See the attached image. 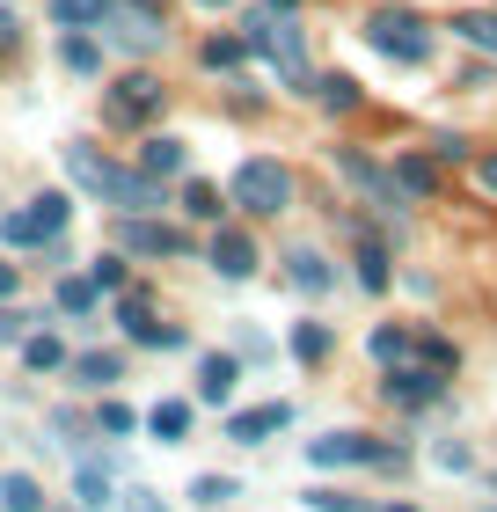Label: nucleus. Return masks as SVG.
<instances>
[{"instance_id":"nucleus-15","label":"nucleus","mask_w":497,"mask_h":512,"mask_svg":"<svg viewBox=\"0 0 497 512\" xmlns=\"http://www.w3.org/2000/svg\"><path fill=\"white\" fill-rule=\"evenodd\" d=\"M234 381H242V359L234 352H205L198 359V403H227Z\"/></svg>"},{"instance_id":"nucleus-9","label":"nucleus","mask_w":497,"mask_h":512,"mask_svg":"<svg viewBox=\"0 0 497 512\" xmlns=\"http://www.w3.org/2000/svg\"><path fill=\"white\" fill-rule=\"evenodd\" d=\"M117 322H125V337L132 344H147V352H183V337L176 322H154V308H147V293H117Z\"/></svg>"},{"instance_id":"nucleus-12","label":"nucleus","mask_w":497,"mask_h":512,"mask_svg":"<svg viewBox=\"0 0 497 512\" xmlns=\"http://www.w3.org/2000/svg\"><path fill=\"white\" fill-rule=\"evenodd\" d=\"M205 264L220 271V278H249V271H256V242L242 235V227L220 220V227H212V242H205Z\"/></svg>"},{"instance_id":"nucleus-42","label":"nucleus","mask_w":497,"mask_h":512,"mask_svg":"<svg viewBox=\"0 0 497 512\" xmlns=\"http://www.w3.org/2000/svg\"><path fill=\"white\" fill-rule=\"evenodd\" d=\"M476 183H483V191L497 198V154H483V161H476Z\"/></svg>"},{"instance_id":"nucleus-34","label":"nucleus","mask_w":497,"mask_h":512,"mask_svg":"<svg viewBox=\"0 0 497 512\" xmlns=\"http://www.w3.org/2000/svg\"><path fill=\"white\" fill-rule=\"evenodd\" d=\"M59 308H66V315H88V308H96V278H66V286H59Z\"/></svg>"},{"instance_id":"nucleus-29","label":"nucleus","mask_w":497,"mask_h":512,"mask_svg":"<svg viewBox=\"0 0 497 512\" xmlns=\"http://www.w3.org/2000/svg\"><path fill=\"white\" fill-rule=\"evenodd\" d=\"M198 59H205V66H242V59H249V37H220V30H212V37L198 44Z\"/></svg>"},{"instance_id":"nucleus-17","label":"nucleus","mask_w":497,"mask_h":512,"mask_svg":"<svg viewBox=\"0 0 497 512\" xmlns=\"http://www.w3.org/2000/svg\"><path fill=\"white\" fill-rule=\"evenodd\" d=\"M395 191L402 198H439V169H432V161H424V154H395Z\"/></svg>"},{"instance_id":"nucleus-44","label":"nucleus","mask_w":497,"mask_h":512,"mask_svg":"<svg viewBox=\"0 0 497 512\" xmlns=\"http://www.w3.org/2000/svg\"><path fill=\"white\" fill-rule=\"evenodd\" d=\"M15 286H22V271L8 264V256H0V300H15Z\"/></svg>"},{"instance_id":"nucleus-47","label":"nucleus","mask_w":497,"mask_h":512,"mask_svg":"<svg viewBox=\"0 0 497 512\" xmlns=\"http://www.w3.org/2000/svg\"><path fill=\"white\" fill-rule=\"evenodd\" d=\"M271 8H278V15H293V8H300V0H271Z\"/></svg>"},{"instance_id":"nucleus-7","label":"nucleus","mask_w":497,"mask_h":512,"mask_svg":"<svg viewBox=\"0 0 497 512\" xmlns=\"http://www.w3.org/2000/svg\"><path fill=\"white\" fill-rule=\"evenodd\" d=\"M249 52H264V59H278V74H286L293 88H307V59H300V30L286 15H249Z\"/></svg>"},{"instance_id":"nucleus-8","label":"nucleus","mask_w":497,"mask_h":512,"mask_svg":"<svg viewBox=\"0 0 497 512\" xmlns=\"http://www.w3.org/2000/svg\"><path fill=\"white\" fill-rule=\"evenodd\" d=\"M117 249L132 256H191V235L169 220H147V213H117Z\"/></svg>"},{"instance_id":"nucleus-1","label":"nucleus","mask_w":497,"mask_h":512,"mask_svg":"<svg viewBox=\"0 0 497 512\" xmlns=\"http://www.w3.org/2000/svg\"><path fill=\"white\" fill-rule=\"evenodd\" d=\"M66 176H74L81 191H96L110 213H154L161 205V183L147 169H117V161H103L96 147H81V139L66 147Z\"/></svg>"},{"instance_id":"nucleus-19","label":"nucleus","mask_w":497,"mask_h":512,"mask_svg":"<svg viewBox=\"0 0 497 512\" xmlns=\"http://www.w3.org/2000/svg\"><path fill=\"white\" fill-rule=\"evenodd\" d=\"M286 278H293L300 293H329V286H337V271H329L315 249H293V256H286Z\"/></svg>"},{"instance_id":"nucleus-28","label":"nucleus","mask_w":497,"mask_h":512,"mask_svg":"<svg viewBox=\"0 0 497 512\" xmlns=\"http://www.w3.org/2000/svg\"><path fill=\"white\" fill-rule=\"evenodd\" d=\"M359 286H366V293H388V249L373 242V235L359 242Z\"/></svg>"},{"instance_id":"nucleus-38","label":"nucleus","mask_w":497,"mask_h":512,"mask_svg":"<svg viewBox=\"0 0 497 512\" xmlns=\"http://www.w3.org/2000/svg\"><path fill=\"white\" fill-rule=\"evenodd\" d=\"M432 461H439V469H468V461H476V454H468L461 439H439V454H432Z\"/></svg>"},{"instance_id":"nucleus-5","label":"nucleus","mask_w":497,"mask_h":512,"mask_svg":"<svg viewBox=\"0 0 497 512\" xmlns=\"http://www.w3.org/2000/svg\"><path fill=\"white\" fill-rule=\"evenodd\" d=\"M161 103H169V88L147 66H132V74H117L103 88V125H147V118H161Z\"/></svg>"},{"instance_id":"nucleus-11","label":"nucleus","mask_w":497,"mask_h":512,"mask_svg":"<svg viewBox=\"0 0 497 512\" xmlns=\"http://www.w3.org/2000/svg\"><path fill=\"white\" fill-rule=\"evenodd\" d=\"M381 395L402 403V410H424V403H439V395H446V381H439V366H388Z\"/></svg>"},{"instance_id":"nucleus-23","label":"nucleus","mask_w":497,"mask_h":512,"mask_svg":"<svg viewBox=\"0 0 497 512\" xmlns=\"http://www.w3.org/2000/svg\"><path fill=\"white\" fill-rule=\"evenodd\" d=\"M147 432L161 439V447H176V439L191 432V403H176V395H169V403H154L147 410Z\"/></svg>"},{"instance_id":"nucleus-22","label":"nucleus","mask_w":497,"mask_h":512,"mask_svg":"<svg viewBox=\"0 0 497 512\" xmlns=\"http://www.w3.org/2000/svg\"><path fill=\"white\" fill-rule=\"evenodd\" d=\"M329 352H337V330H329V322H300L293 330V359L300 366H322Z\"/></svg>"},{"instance_id":"nucleus-39","label":"nucleus","mask_w":497,"mask_h":512,"mask_svg":"<svg viewBox=\"0 0 497 512\" xmlns=\"http://www.w3.org/2000/svg\"><path fill=\"white\" fill-rule=\"evenodd\" d=\"M432 154H439V161H468V139H461V132H439Z\"/></svg>"},{"instance_id":"nucleus-26","label":"nucleus","mask_w":497,"mask_h":512,"mask_svg":"<svg viewBox=\"0 0 497 512\" xmlns=\"http://www.w3.org/2000/svg\"><path fill=\"white\" fill-rule=\"evenodd\" d=\"M44 8H52V22H59V30H96L110 0H44Z\"/></svg>"},{"instance_id":"nucleus-14","label":"nucleus","mask_w":497,"mask_h":512,"mask_svg":"<svg viewBox=\"0 0 497 512\" xmlns=\"http://www.w3.org/2000/svg\"><path fill=\"white\" fill-rule=\"evenodd\" d=\"M373 447H381V439H366V432H329V439L307 447V461H315V469H351V461H373Z\"/></svg>"},{"instance_id":"nucleus-16","label":"nucleus","mask_w":497,"mask_h":512,"mask_svg":"<svg viewBox=\"0 0 497 512\" xmlns=\"http://www.w3.org/2000/svg\"><path fill=\"white\" fill-rule=\"evenodd\" d=\"M139 169H147L154 183H161V176H183V169H191V147H183V139H169V132H154L147 147H139Z\"/></svg>"},{"instance_id":"nucleus-30","label":"nucleus","mask_w":497,"mask_h":512,"mask_svg":"<svg viewBox=\"0 0 497 512\" xmlns=\"http://www.w3.org/2000/svg\"><path fill=\"white\" fill-rule=\"evenodd\" d=\"M74 483H81V505H88V512H103V505L117 498V491H110V469H96V461H81Z\"/></svg>"},{"instance_id":"nucleus-21","label":"nucleus","mask_w":497,"mask_h":512,"mask_svg":"<svg viewBox=\"0 0 497 512\" xmlns=\"http://www.w3.org/2000/svg\"><path fill=\"white\" fill-rule=\"evenodd\" d=\"M183 213H191V220H205V227H220V220H227V205H220V183L191 176V183H183Z\"/></svg>"},{"instance_id":"nucleus-27","label":"nucleus","mask_w":497,"mask_h":512,"mask_svg":"<svg viewBox=\"0 0 497 512\" xmlns=\"http://www.w3.org/2000/svg\"><path fill=\"white\" fill-rule=\"evenodd\" d=\"M22 366H30V374H59L66 366V344L44 330V337H22Z\"/></svg>"},{"instance_id":"nucleus-49","label":"nucleus","mask_w":497,"mask_h":512,"mask_svg":"<svg viewBox=\"0 0 497 512\" xmlns=\"http://www.w3.org/2000/svg\"><path fill=\"white\" fill-rule=\"evenodd\" d=\"M44 512H52V505H44Z\"/></svg>"},{"instance_id":"nucleus-2","label":"nucleus","mask_w":497,"mask_h":512,"mask_svg":"<svg viewBox=\"0 0 497 512\" xmlns=\"http://www.w3.org/2000/svg\"><path fill=\"white\" fill-rule=\"evenodd\" d=\"M227 205H242V213H256V220H278L293 205V169L271 161V154H249L242 169L227 176Z\"/></svg>"},{"instance_id":"nucleus-46","label":"nucleus","mask_w":497,"mask_h":512,"mask_svg":"<svg viewBox=\"0 0 497 512\" xmlns=\"http://www.w3.org/2000/svg\"><path fill=\"white\" fill-rule=\"evenodd\" d=\"M132 8H154V15H169V0H132Z\"/></svg>"},{"instance_id":"nucleus-31","label":"nucleus","mask_w":497,"mask_h":512,"mask_svg":"<svg viewBox=\"0 0 497 512\" xmlns=\"http://www.w3.org/2000/svg\"><path fill=\"white\" fill-rule=\"evenodd\" d=\"M454 37L476 52H497V15H454Z\"/></svg>"},{"instance_id":"nucleus-33","label":"nucleus","mask_w":497,"mask_h":512,"mask_svg":"<svg viewBox=\"0 0 497 512\" xmlns=\"http://www.w3.org/2000/svg\"><path fill=\"white\" fill-rule=\"evenodd\" d=\"M373 359L402 366V359H410V330H373Z\"/></svg>"},{"instance_id":"nucleus-37","label":"nucleus","mask_w":497,"mask_h":512,"mask_svg":"<svg viewBox=\"0 0 497 512\" xmlns=\"http://www.w3.org/2000/svg\"><path fill=\"white\" fill-rule=\"evenodd\" d=\"M307 512H366V498H351V491H307Z\"/></svg>"},{"instance_id":"nucleus-43","label":"nucleus","mask_w":497,"mask_h":512,"mask_svg":"<svg viewBox=\"0 0 497 512\" xmlns=\"http://www.w3.org/2000/svg\"><path fill=\"white\" fill-rule=\"evenodd\" d=\"M125 512H169V505H161L154 491H132V498H125Z\"/></svg>"},{"instance_id":"nucleus-25","label":"nucleus","mask_w":497,"mask_h":512,"mask_svg":"<svg viewBox=\"0 0 497 512\" xmlns=\"http://www.w3.org/2000/svg\"><path fill=\"white\" fill-rule=\"evenodd\" d=\"M315 96H322V110H337V118H351V110L366 103V96H359V81H351V74H322V81H315Z\"/></svg>"},{"instance_id":"nucleus-4","label":"nucleus","mask_w":497,"mask_h":512,"mask_svg":"<svg viewBox=\"0 0 497 512\" xmlns=\"http://www.w3.org/2000/svg\"><path fill=\"white\" fill-rule=\"evenodd\" d=\"M66 220H74V198H66V191H37L22 213L0 220V242H15V249H52Z\"/></svg>"},{"instance_id":"nucleus-20","label":"nucleus","mask_w":497,"mask_h":512,"mask_svg":"<svg viewBox=\"0 0 497 512\" xmlns=\"http://www.w3.org/2000/svg\"><path fill=\"white\" fill-rule=\"evenodd\" d=\"M66 374H74L81 388H110L117 374H125V359L117 352H81V359H66Z\"/></svg>"},{"instance_id":"nucleus-48","label":"nucleus","mask_w":497,"mask_h":512,"mask_svg":"<svg viewBox=\"0 0 497 512\" xmlns=\"http://www.w3.org/2000/svg\"><path fill=\"white\" fill-rule=\"evenodd\" d=\"M198 8H234V0H198Z\"/></svg>"},{"instance_id":"nucleus-45","label":"nucleus","mask_w":497,"mask_h":512,"mask_svg":"<svg viewBox=\"0 0 497 512\" xmlns=\"http://www.w3.org/2000/svg\"><path fill=\"white\" fill-rule=\"evenodd\" d=\"M15 37H22V22H15L8 8H0V52H8V44H15Z\"/></svg>"},{"instance_id":"nucleus-3","label":"nucleus","mask_w":497,"mask_h":512,"mask_svg":"<svg viewBox=\"0 0 497 512\" xmlns=\"http://www.w3.org/2000/svg\"><path fill=\"white\" fill-rule=\"evenodd\" d=\"M366 44L381 59H395V66H424L432 59V30H424V15H410V8H373L366 15Z\"/></svg>"},{"instance_id":"nucleus-18","label":"nucleus","mask_w":497,"mask_h":512,"mask_svg":"<svg viewBox=\"0 0 497 512\" xmlns=\"http://www.w3.org/2000/svg\"><path fill=\"white\" fill-rule=\"evenodd\" d=\"M59 59H66V74H81V81L103 74V44L88 37V30H66V37H59Z\"/></svg>"},{"instance_id":"nucleus-24","label":"nucleus","mask_w":497,"mask_h":512,"mask_svg":"<svg viewBox=\"0 0 497 512\" xmlns=\"http://www.w3.org/2000/svg\"><path fill=\"white\" fill-rule=\"evenodd\" d=\"M0 512H44V483L37 476H0Z\"/></svg>"},{"instance_id":"nucleus-32","label":"nucleus","mask_w":497,"mask_h":512,"mask_svg":"<svg viewBox=\"0 0 497 512\" xmlns=\"http://www.w3.org/2000/svg\"><path fill=\"white\" fill-rule=\"evenodd\" d=\"M88 278H96V293H125V256H117V249H103L96 264H88Z\"/></svg>"},{"instance_id":"nucleus-13","label":"nucleus","mask_w":497,"mask_h":512,"mask_svg":"<svg viewBox=\"0 0 497 512\" xmlns=\"http://www.w3.org/2000/svg\"><path fill=\"white\" fill-rule=\"evenodd\" d=\"M286 425H293V403H256V410L227 417V439H234V447H264V439L286 432Z\"/></svg>"},{"instance_id":"nucleus-10","label":"nucleus","mask_w":497,"mask_h":512,"mask_svg":"<svg viewBox=\"0 0 497 512\" xmlns=\"http://www.w3.org/2000/svg\"><path fill=\"white\" fill-rule=\"evenodd\" d=\"M337 169L351 176V183H359V191L373 198V205H381V213L395 220V205H402V191H395V176L381 169V161H373V154H359V147H337Z\"/></svg>"},{"instance_id":"nucleus-6","label":"nucleus","mask_w":497,"mask_h":512,"mask_svg":"<svg viewBox=\"0 0 497 512\" xmlns=\"http://www.w3.org/2000/svg\"><path fill=\"white\" fill-rule=\"evenodd\" d=\"M103 44H117V52H132V59H147V52H161V44H169V30H161V15L154 8H103Z\"/></svg>"},{"instance_id":"nucleus-41","label":"nucleus","mask_w":497,"mask_h":512,"mask_svg":"<svg viewBox=\"0 0 497 512\" xmlns=\"http://www.w3.org/2000/svg\"><path fill=\"white\" fill-rule=\"evenodd\" d=\"M22 337H30V330H22V315L0 308V344H22Z\"/></svg>"},{"instance_id":"nucleus-40","label":"nucleus","mask_w":497,"mask_h":512,"mask_svg":"<svg viewBox=\"0 0 497 512\" xmlns=\"http://www.w3.org/2000/svg\"><path fill=\"white\" fill-rule=\"evenodd\" d=\"M424 366H439V374H446V366H454V344H446V337H424Z\"/></svg>"},{"instance_id":"nucleus-35","label":"nucleus","mask_w":497,"mask_h":512,"mask_svg":"<svg viewBox=\"0 0 497 512\" xmlns=\"http://www.w3.org/2000/svg\"><path fill=\"white\" fill-rule=\"evenodd\" d=\"M132 425H139V417H132L125 403H96V432H110V439H125Z\"/></svg>"},{"instance_id":"nucleus-36","label":"nucleus","mask_w":497,"mask_h":512,"mask_svg":"<svg viewBox=\"0 0 497 512\" xmlns=\"http://www.w3.org/2000/svg\"><path fill=\"white\" fill-rule=\"evenodd\" d=\"M191 498H198V505H212V512H220V505L234 498V476H198V483H191Z\"/></svg>"}]
</instances>
